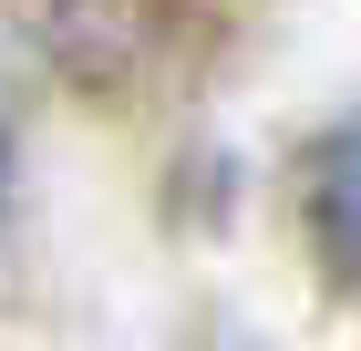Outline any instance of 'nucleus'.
<instances>
[{"mask_svg":"<svg viewBox=\"0 0 361 351\" xmlns=\"http://www.w3.org/2000/svg\"><path fill=\"white\" fill-rule=\"evenodd\" d=\"M331 207H341V227H351V258H361V145L341 155V186H331Z\"/></svg>","mask_w":361,"mask_h":351,"instance_id":"obj_1","label":"nucleus"}]
</instances>
